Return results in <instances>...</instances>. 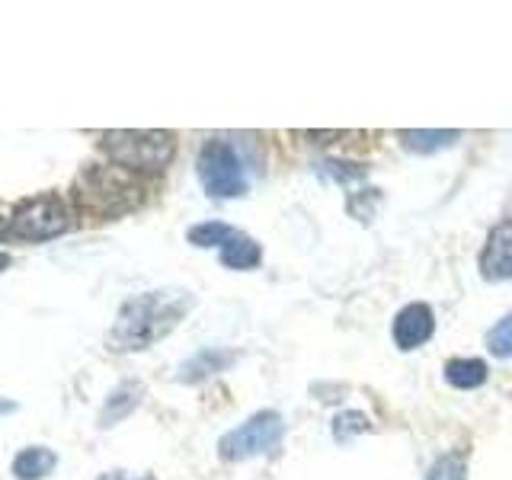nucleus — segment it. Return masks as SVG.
<instances>
[{
    "label": "nucleus",
    "instance_id": "obj_23",
    "mask_svg": "<svg viewBox=\"0 0 512 480\" xmlns=\"http://www.w3.org/2000/svg\"><path fill=\"white\" fill-rule=\"evenodd\" d=\"M10 266V253H0V272H7Z\"/></svg>",
    "mask_w": 512,
    "mask_h": 480
},
{
    "label": "nucleus",
    "instance_id": "obj_16",
    "mask_svg": "<svg viewBox=\"0 0 512 480\" xmlns=\"http://www.w3.org/2000/svg\"><path fill=\"white\" fill-rule=\"evenodd\" d=\"M426 480H468V458L464 452H445L432 461Z\"/></svg>",
    "mask_w": 512,
    "mask_h": 480
},
{
    "label": "nucleus",
    "instance_id": "obj_13",
    "mask_svg": "<svg viewBox=\"0 0 512 480\" xmlns=\"http://www.w3.org/2000/svg\"><path fill=\"white\" fill-rule=\"evenodd\" d=\"M487 362L484 359H452L445 365V381L458 391H474L487 381Z\"/></svg>",
    "mask_w": 512,
    "mask_h": 480
},
{
    "label": "nucleus",
    "instance_id": "obj_14",
    "mask_svg": "<svg viewBox=\"0 0 512 480\" xmlns=\"http://www.w3.org/2000/svg\"><path fill=\"white\" fill-rule=\"evenodd\" d=\"M240 231L237 228H231V224H224V221H202V224H192L189 228V244L192 247H202V250H208V247H228L231 240L237 237Z\"/></svg>",
    "mask_w": 512,
    "mask_h": 480
},
{
    "label": "nucleus",
    "instance_id": "obj_10",
    "mask_svg": "<svg viewBox=\"0 0 512 480\" xmlns=\"http://www.w3.org/2000/svg\"><path fill=\"white\" fill-rule=\"evenodd\" d=\"M58 468V455L45 445H26L13 458V477L16 480H42Z\"/></svg>",
    "mask_w": 512,
    "mask_h": 480
},
{
    "label": "nucleus",
    "instance_id": "obj_2",
    "mask_svg": "<svg viewBox=\"0 0 512 480\" xmlns=\"http://www.w3.org/2000/svg\"><path fill=\"white\" fill-rule=\"evenodd\" d=\"M148 183L144 176L128 173L116 164H90L74 180V202L93 218H122L144 205Z\"/></svg>",
    "mask_w": 512,
    "mask_h": 480
},
{
    "label": "nucleus",
    "instance_id": "obj_6",
    "mask_svg": "<svg viewBox=\"0 0 512 480\" xmlns=\"http://www.w3.org/2000/svg\"><path fill=\"white\" fill-rule=\"evenodd\" d=\"M282 432H285L282 416L276 410H260L247 423L224 432L218 439V455L224 461H247L253 455H266L282 442Z\"/></svg>",
    "mask_w": 512,
    "mask_h": 480
},
{
    "label": "nucleus",
    "instance_id": "obj_12",
    "mask_svg": "<svg viewBox=\"0 0 512 480\" xmlns=\"http://www.w3.org/2000/svg\"><path fill=\"white\" fill-rule=\"evenodd\" d=\"M263 260V250L260 244H256L253 237H247L244 231H240L228 247H221V263L228 266V269H240V272H247V269H256Z\"/></svg>",
    "mask_w": 512,
    "mask_h": 480
},
{
    "label": "nucleus",
    "instance_id": "obj_9",
    "mask_svg": "<svg viewBox=\"0 0 512 480\" xmlns=\"http://www.w3.org/2000/svg\"><path fill=\"white\" fill-rule=\"evenodd\" d=\"M141 400H144V384L141 381H122L119 388H112L106 397V404L100 410V426L109 429V426L122 423L128 413L138 410Z\"/></svg>",
    "mask_w": 512,
    "mask_h": 480
},
{
    "label": "nucleus",
    "instance_id": "obj_8",
    "mask_svg": "<svg viewBox=\"0 0 512 480\" xmlns=\"http://www.w3.org/2000/svg\"><path fill=\"white\" fill-rule=\"evenodd\" d=\"M432 333H436V314H432L429 304L423 301H413L407 308H400L397 317H394V343L397 349H420L423 343L432 340Z\"/></svg>",
    "mask_w": 512,
    "mask_h": 480
},
{
    "label": "nucleus",
    "instance_id": "obj_17",
    "mask_svg": "<svg viewBox=\"0 0 512 480\" xmlns=\"http://www.w3.org/2000/svg\"><path fill=\"white\" fill-rule=\"evenodd\" d=\"M362 432H372V423H368L365 413H359V410L336 413V420H333V439L336 442H349V439L362 436Z\"/></svg>",
    "mask_w": 512,
    "mask_h": 480
},
{
    "label": "nucleus",
    "instance_id": "obj_1",
    "mask_svg": "<svg viewBox=\"0 0 512 480\" xmlns=\"http://www.w3.org/2000/svg\"><path fill=\"white\" fill-rule=\"evenodd\" d=\"M196 308V298L186 288H157V292H141L128 298L116 324L109 330V346L116 352H141L170 336L183 324L186 314Z\"/></svg>",
    "mask_w": 512,
    "mask_h": 480
},
{
    "label": "nucleus",
    "instance_id": "obj_4",
    "mask_svg": "<svg viewBox=\"0 0 512 480\" xmlns=\"http://www.w3.org/2000/svg\"><path fill=\"white\" fill-rule=\"evenodd\" d=\"M68 228L71 212L55 192H42V196L20 202L10 215V237L26 240V244H45V240L68 234Z\"/></svg>",
    "mask_w": 512,
    "mask_h": 480
},
{
    "label": "nucleus",
    "instance_id": "obj_5",
    "mask_svg": "<svg viewBox=\"0 0 512 480\" xmlns=\"http://www.w3.org/2000/svg\"><path fill=\"white\" fill-rule=\"evenodd\" d=\"M199 180L205 186L208 196L215 199H237L247 192V173L244 164H240L237 151L231 148L228 141L212 138L202 144L199 160H196Z\"/></svg>",
    "mask_w": 512,
    "mask_h": 480
},
{
    "label": "nucleus",
    "instance_id": "obj_7",
    "mask_svg": "<svg viewBox=\"0 0 512 480\" xmlns=\"http://www.w3.org/2000/svg\"><path fill=\"white\" fill-rule=\"evenodd\" d=\"M480 276L487 282L512 279V215L487 234V244L480 250Z\"/></svg>",
    "mask_w": 512,
    "mask_h": 480
},
{
    "label": "nucleus",
    "instance_id": "obj_20",
    "mask_svg": "<svg viewBox=\"0 0 512 480\" xmlns=\"http://www.w3.org/2000/svg\"><path fill=\"white\" fill-rule=\"evenodd\" d=\"M304 138H311L317 144H333V141H340V138H349V132H304Z\"/></svg>",
    "mask_w": 512,
    "mask_h": 480
},
{
    "label": "nucleus",
    "instance_id": "obj_11",
    "mask_svg": "<svg viewBox=\"0 0 512 480\" xmlns=\"http://www.w3.org/2000/svg\"><path fill=\"white\" fill-rule=\"evenodd\" d=\"M234 362V352H224V349H202L199 356H192L183 368H180V381L186 384H196L215 372H224Z\"/></svg>",
    "mask_w": 512,
    "mask_h": 480
},
{
    "label": "nucleus",
    "instance_id": "obj_22",
    "mask_svg": "<svg viewBox=\"0 0 512 480\" xmlns=\"http://www.w3.org/2000/svg\"><path fill=\"white\" fill-rule=\"evenodd\" d=\"M10 234V218L0 215V237H7Z\"/></svg>",
    "mask_w": 512,
    "mask_h": 480
},
{
    "label": "nucleus",
    "instance_id": "obj_15",
    "mask_svg": "<svg viewBox=\"0 0 512 480\" xmlns=\"http://www.w3.org/2000/svg\"><path fill=\"white\" fill-rule=\"evenodd\" d=\"M397 138L404 141V148L416 151V154H432L439 148H448L452 141L461 138V132H423V128H416V132H410V128H404V132H397Z\"/></svg>",
    "mask_w": 512,
    "mask_h": 480
},
{
    "label": "nucleus",
    "instance_id": "obj_21",
    "mask_svg": "<svg viewBox=\"0 0 512 480\" xmlns=\"http://www.w3.org/2000/svg\"><path fill=\"white\" fill-rule=\"evenodd\" d=\"M96 480H154V474H128V471H106Z\"/></svg>",
    "mask_w": 512,
    "mask_h": 480
},
{
    "label": "nucleus",
    "instance_id": "obj_19",
    "mask_svg": "<svg viewBox=\"0 0 512 480\" xmlns=\"http://www.w3.org/2000/svg\"><path fill=\"white\" fill-rule=\"evenodd\" d=\"M487 349L493 352V356L500 359H509L512 356V314L503 317L500 324H496L487 336Z\"/></svg>",
    "mask_w": 512,
    "mask_h": 480
},
{
    "label": "nucleus",
    "instance_id": "obj_18",
    "mask_svg": "<svg viewBox=\"0 0 512 480\" xmlns=\"http://www.w3.org/2000/svg\"><path fill=\"white\" fill-rule=\"evenodd\" d=\"M365 167L362 164H352V160H324L320 164V176L336 183H352V180H365Z\"/></svg>",
    "mask_w": 512,
    "mask_h": 480
},
{
    "label": "nucleus",
    "instance_id": "obj_3",
    "mask_svg": "<svg viewBox=\"0 0 512 480\" xmlns=\"http://www.w3.org/2000/svg\"><path fill=\"white\" fill-rule=\"evenodd\" d=\"M100 148L116 164L135 176L164 173L176 157V135L160 128H116L100 135Z\"/></svg>",
    "mask_w": 512,
    "mask_h": 480
}]
</instances>
